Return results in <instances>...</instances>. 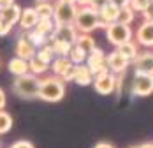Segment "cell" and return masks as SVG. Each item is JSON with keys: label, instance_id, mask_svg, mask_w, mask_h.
I'll use <instances>...</instances> for the list:
<instances>
[{"label": "cell", "instance_id": "cell-1", "mask_svg": "<svg viewBox=\"0 0 153 148\" xmlns=\"http://www.w3.org/2000/svg\"><path fill=\"white\" fill-rule=\"evenodd\" d=\"M65 95V81L58 76H48L41 79L39 99L46 102H60Z\"/></svg>", "mask_w": 153, "mask_h": 148}, {"label": "cell", "instance_id": "cell-2", "mask_svg": "<svg viewBox=\"0 0 153 148\" xmlns=\"http://www.w3.org/2000/svg\"><path fill=\"white\" fill-rule=\"evenodd\" d=\"M74 27L77 28V32L81 34H90L93 32L95 28H106L100 16H99V11L93 9L90 5L86 7H81L77 11V16H76V21H74Z\"/></svg>", "mask_w": 153, "mask_h": 148}, {"label": "cell", "instance_id": "cell-3", "mask_svg": "<svg viewBox=\"0 0 153 148\" xmlns=\"http://www.w3.org/2000/svg\"><path fill=\"white\" fill-rule=\"evenodd\" d=\"M39 88H41V79L35 74L18 76L13 81V92L21 99H35V97H39Z\"/></svg>", "mask_w": 153, "mask_h": 148}, {"label": "cell", "instance_id": "cell-4", "mask_svg": "<svg viewBox=\"0 0 153 148\" xmlns=\"http://www.w3.org/2000/svg\"><path fill=\"white\" fill-rule=\"evenodd\" d=\"M132 35H134V32L130 28V25H123L120 21L111 23V25L106 27L107 41H109V44L116 46V48L125 44V43H128V41H132Z\"/></svg>", "mask_w": 153, "mask_h": 148}, {"label": "cell", "instance_id": "cell-5", "mask_svg": "<svg viewBox=\"0 0 153 148\" xmlns=\"http://www.w3.org/2000/svg\"><path fill=\"white\" fill-rule=\"evenodd\" d=\"M77 5L76 4H67V2H56L55 4V14L53 19L56 25H74L77 16Z\"/></svg>", "mask_w": 153, "mask_h": 148}, {"label": "cell", "instance_id": "cell-6", "mask_svg": "<svg viewBox=\"0 0 153 148\" xmlns=\"http://www.w3.org/2000/svg\"><path fill=\"white\" fill-rule=\"evenodd\" d=\"M86 65L90 67V71L93 73V76H104V74L111 73L109 71V65H107V55L100 49V48H95L92 53L88 55L86 58Z\"/></svg>", "mask_w": 153, "mask_h": 148}, {"label": "cell", "instance_id": "cell-7", "mask_svg": "<svg viewBox=\"0 0 153 148\" xmlns=\"http://www.w3.org/2000/svg\"><path fill=\"white\" fill-rule=\"evenodd\" d=\"M132 93L137 97H148L153 93V74L136 73L132 78Z\"/></svg>", "mask_w": 153, "mask_h": 148}, {"label": "cell", "instance_id": "cell-8", "mask_svg": "<svg viewBox=\"0 0 153 148\" xmlns=\"http://www.w3.org/2000/svg\"><path fill=\"white\" fill-rule=\"evenodd\" d=\"M93 88L100 95H111L116 88V74L107 73L104 76H97L93 79Z\"/></svg>", "mask_w": 153, "mask_h": 148}, {"label": "cell", "instance_id": "cell-9", "mask_svg": "<svg viewBox=\"0 0 153 148\" xmlns=\"http://www.w3.org/2000/svg\"><path fill=\"white\" fill-rule=\"evenodd\" d=\"M128 64H130V62L125 58L118 49H114V51H111V53L107 55V65H109V71L113 74H123L127 71Z\"/></svg>", "mask_w": 153, "mask_h": 148}, {"label": "cell", "instance_id": "cell-10", "mask_svg": "<svg viewBox=\"0 0 153 148\" xmlns=\"http://www.w3.org/2000/svg\"><path fill=\"white\" fill-rule=\"evenodd\" d=\"M134 34L139 46H153V21H143Z\"/></svg>", "mask_w": 153, "mask_h": 148}, {"label": "cell", "instance_id": "cell-11", "mask_svg": "<svg viewBox=\"0 0 153 148\" xmlns=\"http://www.w3.org/2000/svg\"><path fill=\"white\" fill-rule=\"evenodd\" d=\"M77 35H79V32L74 25H56V28L53 32V35L51 37H55V39H60V41H65V43H69V44H76L77 41Z\"/></svg>", "mask_w": 153, "mask_h": 148}, {"label": "cell", "instance_id": "cell-12", "mask_svg": "<svg viewBox=\"0 0 153 148\" xmlns=\"http://www.w3.org/2000/svg\"><path fill=\"white\" fill-rule=\"evenodd\" d=\"M35 48H37V46L33 44L27 35H23V37H19L18 43H16V57L25 58V60L33 58V57L37 55V49H35Z\"/></svg>", "mask_w": 153, "mask_h": 148}, {"label": "cell", "instance_id": "cell-13", "mask_svg": "<svg viewBox=\"0 0 153 148\" xmlns=\"http://www.w3.org/2000/svg\"><path fill=\"white\" fill-rule=\"evenodd\" d=\"M132 64L136 67V73L153 74V51H143V53H139Z\"/></svg>", "mask_w": 153, "mask_h": 148}, {"label": "cell", "instance_id": "cell-14", "mask_svg": "<svg viewBox=\"0 0 153 148\" xmlns=\"http://www.w3.org/2000/svg\"><path fill=\"white\" fill-rule=\"evenodd\" d=\"M39 14H37V11H35V7H25L23 9V13H21V18H19V27L23 30H33L37 27V23H39Z\"/></svg>", "mask_w": 153, "mask_h": 148}, {"label": "cell", "instance_id": "cell-15", "mask_svg": "<svg viewBox=\"0 0 153 148\" xmlns=\"http://www.w3.org/2000/svg\"><path fill=\"white\" fill-rule=\"evenodd\" d=\"M93 79L95 76L90 71V67L86 64H81V65H76V74H74V83L79 85V87H88V85H93Z\"/></svg>", "mask_w": 153, "mask_h": 148}, {"label": "cell", "instance_id": "cell-16", "mask_svg": "<svg viewBox=\"0 0 153 148\" xmlns=\"http://www.w3.org/2000/svg\"><path fill=\"white\" fill-rule=\"evenodd\" d=\"M99 16H100V19H102L104 27L111 25V23H116V21H118V16H120V7L109 2V4H106L102 9H99Z\"/></svg>", "mask_w": 153, "mask_h": 148}, {"label": "cell", "instance_id": "cell-17", "mask_svg": "<svg viewBox=\"0 0 153 148\" xmlns=\"http://www.w3.org/2000/svg\"><path fill=\"white\" fill-rule=\"evenodd\" d=\"M7 69H9V73H11V74H14L16 78H18V76L30 74V65H28V60L19 58V57H14V58L9 60Z\"/></svg>", "mask_w": 153, "mask_h": 148}, {"label": "cell", "instance_id": "cell-18", "mask_svg": "<svg viewBox=\"0 0 153 148\" xmlns=\"http://www.w3.org/2000/svg\"><path fill=\"white\" fill-rule=\"evenodd\" d=\"M21 13H23V9H21L18 4H13V5H9V7H5V9H0V16H2L11 27H14L16 23H19Z\"/></svg>", "mask_w": 153, "mask_h": 148}, {"label": "cell", "instance_id": "cell-19", "mask_svg": "<svg viewBox=\"0 0 153 148\" xmlns=\"http://www.w3.org/2000/svg\"><path fill=\"white\" fill-rule=\"evenodd\" d=\"M71 65H74V64L71 62L69 57H56V58L53 60V64H51V69H53V74H55V76L62 78Z\"/></svg>", "mask_w": 153, "mask_h": 148}, {"label": "cell", "instance_id": "cell-20", "mask_svg": "<svg viewBox=\"0 0 153 148\" xmlns=\"http://www.w3.org/2000/svg\"><path fill=\"white\" fill-rule=\"evenodd\" d=\"M48 44L53 48V51H55L56 57H69L71 48H72V44H69L65 41H60V39H55V37H49V43Z\"/></svg>", "mask_w": 153, "mask_h": 148}, {"label": "cell", "instance_id": "cell-21", "mask_svg": "<svg viewBox=\"0 0 153 148\" xmlns=\"http://www.w3.org/2000/svg\"><path fill=\"white\" fill-rule=\"evenodd\" d=\"M55 28H56V23H55L53 18H41L39 23H37V27L33 30H37V32L42 34L44 37H51L53 32H55Z\"/></svg>", "mask_w": 153, "mask_h": 148}, {"label": "cell", "instance_id": "cell-22", "mask_svg": "<svg viewBox=\"0 0 153 148\" xmlns=\"http://www.w3.org/2000/svg\"><path fill=\"white\" fill-rule=\"evenodd\" d=\"M139 44L137 43H134V41H128V43H125V44H122V46H118L116 49L122 53L125 58L128 60V62H134L136 60V57L139 55Z\"/></svg>", "mask_w": 153, "mask_h": 148}, {"label": "cell", "instance_id": "cell-23", "mask_svg": "<svg viewBox=\"0 0 153 148\" xmlns=\"http://www.w3.org/2000/svg\"><path fill=\"white\" fill-rule=\"evenodd\" d=\"M76 46H79V48H81L83 51H86L88 55L97 48L95 39H93L90 34H79V35H77V41H76Z\"/></svg>", "mask_w": 153, "mask_h": 148}, {"label": "cell", "instance_id": "cell-24", "mask_svg": "<svg viewBox=\"0 0 153 148\" xmlns=\"http://www.w3.org/2000/svg\"><path fill=\"white\" fill-rule=\"evenodd\" d=\"M28 65H30V74H35V76L44 74L48 69H49V64H46L44 60H41L39 57L30 58V60H28Z\"/></svg>", "mask_w": 153, "mask_h": 148}, {"label": "cell", "instance_id": "cell-25", "mask_svg": "<svg viewBox=\"0 0 153 148\" xmlns=\"http://www.w3.org/2000/svg\"><path fill=\"white\" fill-rule=\"evenodd\" d=\"M69 58H71V62H72L74 65H81V64H85V62H86V58H88V53H86V51H83L79 46L74 44L72 48H71Z\"/></svg>", "mask_w": 153, "mask_h": 148}, {"label": "cell", "instance_id": "cell-26", "mask_svg": "<svg viewBox=\"0 0 153 148\" xmlns=\"http://www.w3.org/2000/svg\"><path fill=\"white\" fill-rule=\"evenodd\" d=\"M35 11H37L39 18H53V14H55V5L46 2V0H42V2H39L35 5Z\"/></svg>", "mask_w": 153, "mask_h": 148}, {"label": "cell", "instance_id": "cell-27", "mask_svg": "<svg viewBox=\"0 0 153 148\" xmlns=\"http://www.w3.org/2000/svg\"><path fill=\"white\" fill-rule=\"evenodd\" d=\"M136 19V11L130 7V5H125L120 9V16H118V21L123 25H132Z\"/></svg>", "mask_w": 153, "mask_h": 148}, {"label": "cell", "instance_id": "cell-28", "mask_svg": "<svg viewBox=\"0 0 153 148\" xmlns=\"http://www.w3.org/2000/svg\"><path fill=\"white\" fill-rule=\"evenodd\" d=\"M35 57H39L41 60H44L46 64H53V60L56 58V55H55V51H53V48L49 44L42 46V48H39V51H37V55Z\"/></svg>", "mask_w": 153, "mask_h": 148}, {"label": "cell", "instance_id": "cell-29", "mask_svg": "<svg viewBox=\"0 0 153 148\" xmlns=\"http://www.w3.org/2000/svg\"><path fill=\"white\" fill-rule=\"evenodd\" d=\"M13 127V117L7 111H0V134H7Z\"/></svg>", "mask_w": 153, "mask_h": 148}, {"label": "cell", "instance_id": "cell-30", "mask_svg": "<svg viewBox=\"0 0 153 148\" xmlns=\"http://www.w3.org/2000/svg\"><path fill=\"white\" fill-rule=\"evenodd\" d=\"M152 4V0H130V7L136 11V13H143L146 11V7Z\"/></svg>", "mask_w": 153, "mask_h": 148}, {"label": "cell", "instance_id": "cell-31", "mask_svg": "<svg viewBox=\"0 0 153 148\" xmlns=\"http://www.w3.org/2000/svg\"><path fill=\"white\" fill-rule=\"evenodd\" d=\"M11 30H13V27H11V25H9V23H7V21H5V19L2 18V16H0V37L7 35V34H9Z\"/></svg>", "mask_w": 153, "mask_h": 148}, {"label": "cell", "instance_id": "cell-32", "mask_svg": "<svg viewBox=\"0 0 153 148\" xmlns=\"http://www.w3.org/2000/svg\"><path fill=\"white\" fill-rule=\"evenodd\" d=\"M74 74H76V65H71L67 71H65V74L62 76V79L67 83V81H74Z\"/></svg>", "mask_w": 153, "mask_h": 148}, {"label": "cell", "instance_id": "cell-33", "mask_svg": "<svg viewBox=\"0 0 153 148\" xmlns=\"http://www.w3.org/2000/svg\"><path fill=\"white\" fill-rule=\"evenodd\" d=\"M143 18H144V21H153V0L146 7V11H143Z\"/></svg>", "mask_w": 153, "mask_h": 148}, {"label": "cell", "instance_id": "cell-34", "mask_svg": "<svg viewBox=\"0 0 153 148\" xmlns=\"http://www.w3.org/2000/svg\"><path fill=\"white\" fill-rule=\"evenodd\" d=\"M11 148H33L30 141H27V139H19V141H16L11 145Z\"/></svg>", "mask_w": 153, "mask_h": 148}, {"label": "cell", "instance_id": "cell-35", "mask_svg": "<svg viewBox=\"0 0 153 148\" xmlns=\"http://www.w3.org/2000/svg\"><path fill=\"white\" fill-rule=\"evenodd\" d=\"M106 4H109V0H92V2H90V7H93V9L99 11V9H102Z\"/></svg>", "mask_w": 153, "mask_h": 148}, {"label": "cell", "instance_id": "cell-36", "mask_svg": "<svg viewBox=\"0 0 153 148\" xmlns=\"http://www.w3.org/2000/svg\"><path fill=\"white\" fill-rule=\"evenodd\" d=\"M5 104H7V95H5V92L0 88V111L5 108Z\"/></svg>", "mask_w": 153, "mask_h": 148}, {"label": "cell", "instance_id": "cell-37", "mask_svg": "<svg viewBox=\"0 0 153 148\" xmlns=\"http://www.w3.org/2000/svg\"><path fill=\"white\" fill-rule=\"evenodd\" d=\"M111 4H114V5H118L120 9L125 7V5H130V0H109Z\"/></svg>", "mask_w": 153, "mask_h": 148}, {"label": "cell", "instance_id": "cell-38", "mask_svg": "<svg viewBox=\"0 0 153 148\" xmlns=\"http://www.w3.org/2000/svg\"><path fill=\"white\" fill-rule=\"evenodd\" d=\"M93 148H114V147L111 143H107V141H100V143H97Z\"/></svg>", "mask_w": 153, "mask_h": 148}, {"label": "cell", "instance_id": "cell-39", "mask_svg": "<svg viewBox=\"0 0 153 148\" xmlns=\"http://www.w3.org/2000/svg\"><path fill=\"white\" fill-rule=\"evenodd\" d=\"M13 4H14V0H0V9H5V7H9Z\"/></svg>", "mask_w": 153, "mask_h": 148}, {"label": "cell", "instance_id": "cell-40", "mask_svg": "<svg viewBox=\"0 0 153 148\" xmlns=\"http://www.w3.org/2000/svg\"><path fill=\"white\" fill-rule=\"evenodd\" d=\"M90 2H92V0H76V4H79L81 7H86V5H90Z\"/></svg>", "mask_w": 153, "mask_h": 148}, {"label": "cell", "instance_id": "cell-41", "mask_svg": "<svg viewBox=\"0 0 153 148\" xmlns=\"http://www.w3.org/2000/svg\"><path fill=\"white\" fill-rule=\"evenodd\" d=\"M141 148H153V143H143Z\"/></svg>", "mask_w": 153, "mask_h": 148}, {"label": "cell", "instance_id": "cell-42", "mask_svg": "<svg viewBox=\"0 0 153 148\" xmlns=\"http://www.w3.org/2000/svg\"><path fill=\"white\" fill-rule=\"evenodd\" d=\"M58 2H67V4H76V0H58Z\"/></svg>", "mask_w": 153, "mask_h": 148}, {"label": "cell", "instance_id": "cell-43", "mask_svg": "<svg viewBox=\"0 0 153 148\" xmlns=\"http://www.w3.org/2000/svg\"><path fill=\"white\" fill-rule=\"evenodd\" d=\"M130 148H141V147H130Z\"/></svg>", "mask_w": 153, "mask_h": 148}, {"label": "cell", "instance_id": "cell-44", "mask_svg": "<svg viewBox=\"0 0 153 148\" xmlns=\"http://www.w3.org/2000/svg\"><path fill=\"white\" fill-rule=\"evenodd\" d=\"M9 148H11V147H9Z\"/></svg>", "mask_w": 153, "mask_h": 148}, {"label": "cell", "instance_id": "cell-45", "mask_svg": "<svg viewBox=\"0 0 153 148\" xmlns=\"http://www.w3.org/2000/svg\"><path fill=\"white\" fill-rule=\"evenodd\" d=\"M0 148H2V147H0Z\"/></svg>", "mask_w": 153, "mask_h": 148}]
</instances>
